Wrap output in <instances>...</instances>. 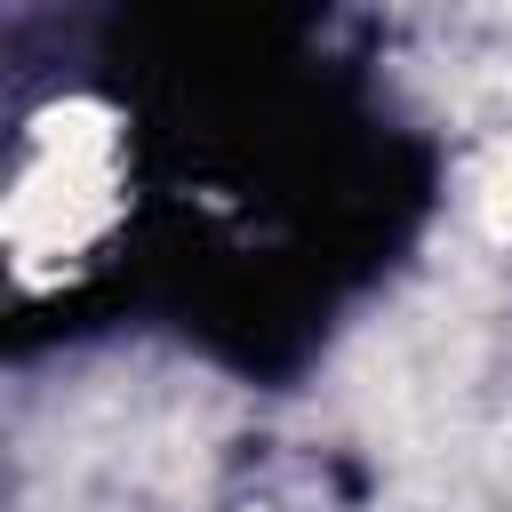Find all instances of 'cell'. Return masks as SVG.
Returning a JSON list of instances; mask_svg holds the SVG:
<instances>
[{
  "mask_svg": "<svg viewBox=\"0 0 512 512\" xmlns=\"http://www.w3.org/2000/svg\"><path fill=\"white\" fill-rule=\"evenodd\" d=\"M120 208V128L96 104H64L40 120L32 160L8 192V240L16 256H80Z\"/></svg>",
  "mask_w": 512,
  "mask_h": 512,
  "instance_id": "6da1fadb",
  "label": "cell"
},
{
  "mask_svg": "<svg viewBox=\"0 0 512 512\" xmlns=\"http://www.w3.org/2000/svg\"><path fill=\"white\" fill-rule=\"evenodd\" d=\"M472 208H480V224H488L496 240H512V144H496V152L480 160V176H472Z\"/></svg>",
  "mask_w": 512,
  "mask_h": 512,
  "instance_id": "7a4b0ae2",
  "label": "cell"
}]
</instances>
